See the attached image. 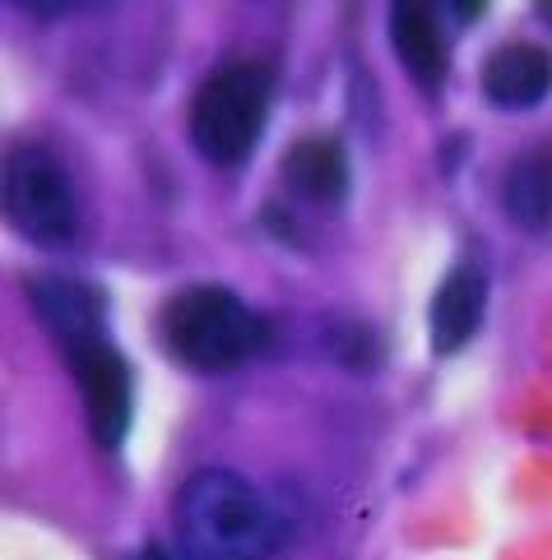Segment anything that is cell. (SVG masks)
Returning <instances> with one entry per match:
<instances>
[{
	"instance_id": "cell-12",
	"label": "cell",
	"mask_w": 552,
	"mask_h": 560,
	"mask_svg": "<svg viewBox=\"0 0 552 560\" xmlns=\"http://www.w3.org/2000/svg\"><path fill=\"white\" fill-rule=\"evenodd\" d=\"M140 560H172V556H168V551H158V547H149V551H145Z\"/></svg>"
},
{
	"instance_id": "cell-6",
	"label": "cell",
	"mask_w": 552,
	"mask_h": 560,
	"mask_svg": "<svg viewBox=\"0 0 552 560\" xmlns=\"http://www.w3.org/2000/svg\"><path fill=\"white\" fill-rule=\"evenodd\" d=\"M28 302L61 352L89 343V338H107V302L93 283H79L66 273H33Z\"/></svg>"
},
{
	"instance_id": "cell-10",
	"label": "cell",
	"mask_w": 552,
	"mask_h": 560,
	"mask_svg": "<svg viewBox=\"0 0 552 560\" xmlns=\"http://www.w3.org/2000/svg\"><path fill=\"white\" fill-rule=\"evenodd\" d=\"M284 182L311 205H340L348 195V153L340 139L311 135L284 153Z\"/></svg>"
},
{
	"instance_id": "cell-8",
	"label": "cell",
	"mask_w": 552,
	"mask_h": 560,
	"mask_svg": "<svg viewBox=\"0 0 552 560\" xmlns=\"http://www.w3.org/2000/svg\"><path fill=\"white\" fill-rule=\"evenodd\" d=\"M487 315V278L483 269L460 265L446 273V283L432 296V352L437 357H456L469 348V338L479 334Z\"/></svg>"
},
{
	"instance_id": "cell-1",
	"label": "cell",
	"mask_w": 552,
	"mask_h": 560,
	"mask_svg": "<svg viewBox=\"0 0 552 560\" xmlns=\"http://www.w3.org/2000/svg\"><path fill=\"white\" fill-rule=\"evenodd\" d=\"M172 537L182 560H274L284 547V518L246 477L205 468L172 495Z\"/></svg>"
},
{
	"instance_id": "cell-3",
	"label": "cell",
	"mask_w": 552,
	"mask_h": 560,
	"mask_svg": "<svg viewBox=\"0 0 552 560\" xmlns=\"http://www.w3.org/2000/svg\"><path fill=\"white\" fill-rule=\"evenodd\" d=\"M274 79L261 61L219 66L191 97V149L214 167H242L269 121Z\"/></svg>"
},
{
	"instance_id": "cell-11",
	"label": "cell",
	"mask_w": 552,
	"mask_h": 560,
	"mask_svg": "<svg viewBox=\"0 0 552 560\" xmlns=\"http://www.w3.org/2000/svg\"><path fill=\"white\" fill-rule=\"evenodd\" d=\"M502 209H506L510 223L525 228V232H548L552 228V139L525 149L516 163L506 167Z\"/></svg>"
},
{
	"instance_id": "cell-9",
	"label": "cell",
	"mask_w": 552,
	"mask_h": 560,
	"mask_svg": "<svg viewBox=\"0 0 552 560\" xmlns=\"http://www.w3.org/2000/svg\"><path fill=\"white\" fill-rule=\"evenodd\" d=\"M390 47L423 93H437L446 84V37L432 5H409V0L390 5Z\"/></svg>"
},
{
	"instance_id": "cell-5",
	"label": "cell",
	"mask_w": 552,
	"mask_h": 560,
	"mask_svg": "<svg viewBox=\"0 0 552 560\" xmlns=\"http://www.w3.org/2000/svg\"><path fill=\"white\" fill-rule=\"evenodd\" d=\"M66 357V366L79 385V398H84V417L89 431L103 450H116L130 435V417H135V375L130 362L122 357V348H112L107 338H89Z\"/></svg>"
},
{
	"instance_id": "cell-2",
	"label": "cell",
	"mask_w": 552,
	"mask_h": 560,
	"mask_svg": "<svg viewBox=\"0 0 552 560\" xmlns=\"http://www.w3.org/2000/svg\"><path fill=\"white\" fill-rule=\"evenodd\" d=\"M158 338L172 352V362L200 375L237 371L251 352L265 343V319L242 296H232L219 283L182 288L158 315Z\"/></svg>"
},
{
	"instance_id": "cell-7",
	"label": "cell",
	"mask_w": 552,
	"mask_h": 560,
	"mask_svg": "<svg viewBox=\"0 0 552 560\" xmlns=\"http://www.w3.org/2000/svg\"><path fill=\"white\" fill-rule=\"evenodd\" d=\"M483 97L502 112L539 107L552 93V56L534 43H506L483 61Z\"/></svg>"
},
{
	"instance_id": "cell-4",
	"label": "cell",
	"mask_w": 552,
	"mask_h": 560,
	"mask_svg": "<svg viewBox=\"0 0 552 560\" xmlns=\"http://www.w3.org/2000/svg\"><path fill=\"white\" fill-rule=\"evenodd\" d=\"M5 223L33 246H66L74 236L79 209L56 153L37 144L5 153Z\"/></svg>"
}]
</instances>
